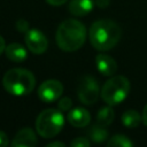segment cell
I'll use <instances>...</instances> for the list:
<instances>
[{
  "mask_svg": "<svg viewBox=\"0 0 147 147\" xmlns=\"http://www.w3.org/2000/svg\"><path fill=\"white\" fill-rule=\"evenodd\" d=\"M130 88L131 85L126 77L121 75L114 76L103 84L100 91L101 99L109 106L118 105L126 99Z\"/></svg>",
  "mask_w": 147,
  "mask_h": 147,
  "instance_id": "obj_4",
  "label": "cell"
},
{
  "mask_svg": "<svg viewBox=\"0 0 147 147\" xmlns=\"http://www.w3.org/2000/svg\"><path fill=\"white\" fill-rule=\"evenodd\" d=\"M63 92V85L60 80L48 79L41 83L38 88V96L44 102H54L60 99Z\"/></svg>",
  "mask_w": 147,
  "mask_h": 147,
  "instance_id": "obj_7",
  "label": "cell"
},
{
  "mask_svg": "<svg viewBox=\"0 0 147 147\" xmlns=\"http://www.w3.org/2000/svg\"><path fill=\"white\" fill-rule=\"evenodd\" d=\"M93 7V0H70L68 5V10L75 16H85L92 11Z\"/></svg>",
  "mask_w": 147,
  "mask_h": 147,
  "instance_id": "obj_12",
  "label": "cell"
},
{
  "mask_svg": "<svg viewBox=\"0 0 147 147\" xmlns=\"http://www.w3.org/2000/svg\"><path fill=\"white\" fill-rule=\"evenodd\" d=\"M8 146V137L5 132L0 131V147H6Z\"/></svg>",
  "mask_w": 147,
  "mask_h": 147,
  "instance_id": "obj_21",
  "label": "cell"
},
{
  "mask_svg": "<svg viewBox=\"0 0 147 147\" xmlns=\"http://www.w3.org/2000/svg\"><path fill=\"white\" fill-rule=\"evenodd\" d=\"M72 106V102H71V99L70 98H62L59 100L57 102V107L61 111H67V110H70Z\"/></svg>",
  "mask_w": 147,
  "mask_h": 147,
  "instance_id": "obj_18",
  "label": "cell"
},
{
  "mask_svg": "<svg viewBox=\"0 0 147 147\" xmlns=\"http://www.w3.org/2000/svg\"><path fill=\"white\" fill-rule=\"evenodd\" d=\"M141 122H142L141 115L134 109H129L122 115V124L127 129H134Z\"/></svg>",
  "mask_w": 147,
  "mask_h": 147,
  "instance_id": "obj_14",
  "label": "cell"
},
{
  "mask_svg": "<svg viewBox=\"0 0 147 147\" xmlns=\"http://www.w3.org/2000/svg\"><path fill=\"white\" fill-rule=\"evenodd\" d=\"M88 136L93 142H103L108 138V131L105 129L103 125L96 124L90 129Z\"/></svg>",
  "mask_w": 147,
  "mask_h": 147,
  "instance_id": "obj_16",
  "label": "cell"
},
{
  "mask_svg": "<svg viewBox=\"0 0 147 147\" xmlns=\"http://www.w3.org/2000/svg\"><path fill=\"white\" fill-rule=\"evenodd\" d=\"M16 28H17V30L18 31H21V32H26L28 30H29V23L24 20V18H20V20H17V22H16Z\"/></svg>",
  "mask_w": 147,
  "mask_h": 147,
  "instance_id": "obj_20",
  "label": "cell"
},
{
  "mask_svg": "<svg viewBox=\"0 0 147 147\" xmlns=\"http://www.w3.org/2000/svg\"><path fill=\"white\" fill-rule=\"evenodd\" d=\"M107 146H109V147H131V146H133V142L124 134H116V136H113L107 141Z\"/></svg>",
  "mask_w": 147,
  "mask_h": 147,
  "instance_id": "obj_17",
  "label": "cell"
},
{
  "mask_svg": "<svg viewBox=\"0 0 147 147\" xmlns=\"http://www.w3.org/2000/svg\"><path fill=\"white\" fill-rule=\"evenodd\" d=\"M114 117H115V113H114L111 106L108 105V107H103V108H101L98 111V114H96V122L100 125L107 126V125L113 123Z\"/></svg>",
  "mask_w": 147,
  "mask_h": 147,
  "instance_id": "obj_15",
  "label": "cell"
},
{
  "mask_svg": "<svg viewBox=\"0 0 147 147\" xmlns=\"http://www.w3.org/2000/svg\"><path fill=\"white\" fill-rule=\"evenodd\" d=\"M68 122L75 127H84L91 121V115L85 108H74L68 113Z\"/></svg>",
  "mask_w": 147,
  "mask_h": 147,
  "instance_id": "obj_11",
  "label": "cell"
},
{
  "mask_svg": "<svg viewBox=\"0 0 147 147\" xmlns=\"http://www.w3.org/2000/svg\"><path fill=\"white\" fill-rule=\"evenodd\" d=\"M36 85L33 74L23 68H14L8 70L2 77L3 88L13 95L22 96L32 92Z\"/></svg>",
  "mask_w": 147,
  "mask_h": 147,
  "instance_id": "obj_3",
  "label": "cell"
},
{
  "mask_svg": "<svg viewBox=\"0 0 147 147\" xmlns=\"http://www.w3.org/2000/svg\"><path fill=\"white\" fill-rule=\"evenodd\" d=\"M100 90L98 80H95L92 76H84L82 77L78 84V92L77 95L84 105H93L99 96Z\"/></svg>",
  "mask_w": 147,
  "mask_h": 147,
  "instance_id": "obj_6",
  "label": "cell"
},
{
  "mask_svg": "<svg viewBox=\"0 0 147 147\" xmlns=\"http://www.w3.org/2000/svg\"><path fill=\"white\" fill-rule=\"evenodd\" d=\"M64 117L57 109H45L36 119V129L39 136L49 139L59 134L63 127Z\"/></svg>",
  "mask_w": 147,
  "mask_h": 147,
  "instance_id": "obj_5",
  "label": "cell"
},
{
  "mask_svg": "<svg viewBox=\"0 0 147 147\" xmlns=\"http://www.w3.org/2000/svg\"><path fill=\"white\" fill-rule=\"evenodd\" d=\"M37 145V136L30 127L21 129L11 141L13 147H33Z\"/></svg>",
  "mask_w": 147,
  "mask_h": 147,
  "instance_id": "obj_9",
  "label": "cell"
},
{
  "mask_svg": "<svg viewBox=\"0 0 147 147\" xmlns=\"http://www.w3.org/2000/svg\"><path fill=\"white\" fill-rule=\"evenodd\" d=\"M5 49H6V42H5V39L0 36V55L3 53Z\"/></svg>",
  "mask_w": 147,
  "mask_h": 147,
  "instance_id": "obj_25",
  "label": "cell"
},
{
  "mask_svg": "<svg viewBox=\"0 0 147 147\" xmlns=\"http://www.w3.org/2000/svg\"><path fill=\"white\" fill-rule=\"evenodd\" d=\"M55 39L62 51L75 52L79 49L86 40V28L78 20H64L56 30Z\"/></svg>",
  "mask_w": 147,
  "mask_h": 147,
  "instance_id": "obj_2",
  "label": "cell"
},
{
  "mask_svg": "<svg viewBox=\"0 0 147 147\" xmlns=\"http://www.w3.org/2000/svg\"><path fill=\"white\" fill-rule=\"evenodd\" d=\"M24 40L29 51L33 54H42L48 46L47 38L42 32H40L37 29H29L25 32Z\"/></svg>",
  "mask_w": 147,
  "mask_h": 147,
  "instance_id": "obj_8",
  "label": "cell"
},
{
  "mask_svg": "<svg viewBox=\"0 0 147 147\" xmlns=\"http://www.w3.org/2000/svg\"><path fill=\"white\" fill-rule=\"evenodd\" d=\"M5 52H6V56L10 61L16 62V63H21V62L25 61V59L28 56L26 49L18 42L9 44L8 46H6Z\"/></svg>",
  "mask_w": 147,
  "mask_h": 147,
  "instance_id": "obj_13",
  "label": "cell"
},
{
  "mask_svg": "<svg viewBox=\"0 0 147 147\" xmlns=\"http://www.w3.org/2000/svg\"><path fill=\"white\" fill-rule=\"evenodd\" d=\"M54 146H61V147H64L65 145L63 144V142H61V141H54V142H49L48 145H47V147H54Z\"/></svg>",
  "mask_w": 147,
  "mask_h": 147,
  "instance_id": "obj_26",
  "label": "cell"
},
{
  "mask_svg": "<svg viewBox=\"0 0 147 147\" xmlns=\"http://www.w3.org/2000/svg\"><path fill=\"white\" fill-rule=\"evenodd\" d=\"M68 0H46V2L51 6H61L63 3H65Z\"/></svg>",
  "mask_w": 147,
  "mask_h": 147,
  "instance_id": "obj_22",
  "label": "cell"
},
{
  "mask_svg": "<svg viewBox=\"0 0 147 147\" xmlns=\"http://www.w3.org/2000/svg\"><path fill=\"white\" fill-rule=\"evenodd\" d=\"M95 67L98 71L103 76H113L117 71L116 61L106 54H99L95 57Z\"/></svg>",
  "mask_w": 147,
  "mask_h": 147,
  "instance_id": "obj_10",
  "label": "cell"
},
{
  "mask_svg": "<svg viewBox=\"0 0 147 147\" xmlns=\"http://www.w3.org/2000/svg\"><path fill=\"white\" fill-rule=\"evenodd\" d=\"M95 3H96V6H99L100 8H103V7H106V6L109 5V0H96Z\"/></svg>",
  "mask_w": 147,
  "mask_h": 147,
  "instance_id": "obj_23",
  "label": "cell"
},
{
  "mask_svg": "<svg viewBox=\"0 0 147 147\" xmlns=\"http://www.w3.org/2000/svg\"><path fill=\"white\" fill-rule=\"evenodd\" d=\"M70 146H72V147H88L90 146V140L87 138H84V137L75 138L70 142Z\"/></svg>",
  "mask_w": 147,
  "mask_h": 147,
  "instance_id": "obj_19",
  "label": "cell"
},
{
  "mask_svg": "<svg viewBox=\"0 0 147 147\" xmlns=\"http://www.w3.org/2000/svg\"><path fill=\"white\" fill-rule=\"evenodd\" d=\"M141 118H142V123L147 126V105L145 106L144 110H142V115H141Z\"/></svg>",
  "mask_w": 147,
  "mask_h": 147,
  "instance_id": "obj_24",
  "label": "cell"
},
{
  "mask_svg": "<svg viewBox=\"0 0 147 147\" xmlns=\"http://www.w3.org/2000/svg\"><path fill=\"white\" fill-rule=\"evenodd\" d=\"M122 37L121 26L111 20H99L94 22L88 31L91 45L98 51H109L117 45Z\"/></svg>",
  "mask_w": 147,
  "mask_h": 147,
  "instance_id": "obj_1",
  "label": "cell"
}]
</instances>
